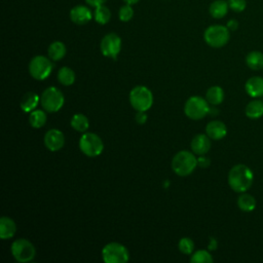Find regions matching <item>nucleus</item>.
Listing matches in <instances>:
<instances>
[{
    "instance_id": "obj_13",
    "label": "nucleus",
    "mask_w": 263,
    "mask_h": 263,
    "mask_svg": "<svg viewBox=\"0 0 263 263\" xmlns=\"http://www.w3.org/2000/svg\"><path fill=\"white\" fill-rule=\"evenodd\" d=\"M92 17L90 9L85 5H76L70 10V18L76 25H85Z\"/></svg>"
},
{
    "instance_id": "obj_6",
    "label": "nucleus",
    "mask_w": 263,
    "mask_h": 263,
    "mask_svg": "<svg viewBox=\"0 0 263 263\" xmlns=\"http://www.w3.org/2000/svg\"><path fill=\"white\" fill-rule=\"evenodd\" d=\"M79 148L84 155L96 157L103 152L104 144L97 134L83 133L79 139Z\"/></svg>"
},
{
    "instance_id": "obj_15",
    "label": "nucleus",
    "mask_w": 263,
    "mask_h": 263,
    "mask_svg": "<svg viewBox=\"0 0 263 263\" xmlns=\"http://www.w3.org/2000/svg\"><path fill=\"white\" fill-rule=\"evenodd\" d=\"M205 134L211 140H221L227 134V127L223 121L213 120L210 121L205 126Z\"/></svg>"
},
{
    "instance_id": "obj_18",
    "label": "nucleus",
    "mask_w": 263,
    "mask_h": 263,
    "mask_svg": "<svg viewBox=\"0 0 263 263\" xmlns=\"http://www.w3.org/2000/svg\"><path fill=\"white\" fill-rule=\"evenodd\" d=\"M247 117L251 119H258L263 116V101L259 99H254L250 101L245 109Z\"/></svg>"
},
{
    "instance_id": "obj_35",
    "label": "nucleus",
    "mask_w": 263,
    "mask_h": 263,
    "mask_svg": "<svg viewBox=\"0 0 263 263\" xmlns=\"http://www.w3.org/2000/svg\"><path fill=\"white\" fill-rule=\"evenodd\" d=\"M226 27L229 29V31H235V30H237V28H238V22L236 21V20H229L228 22H227V25H226Z\"/></svg>"
},
{
    "instance_id": "obj_27",
    "label": "nucleus",
    "mask_w": 263,
    "mask_h": 263,
    "mask_svg": "<svg viewBox=\"0 0 263 263\" xmlns=\"http://www.w3.org/2000/svg\"><path fill=\"white\" fill-rule=\"evenodd\" d=\"M93 17L95 21L100 24V25H105L107 24L110 18H111V11L110 9L103 5H99L97 7H95V11H93Z\"/></svg>"
},
{
    "instance_id": "obj_28",
    "label": "nucleus",
    "mask_w": 263,
    "mask_h": 263,
    "mask_svg": "<svg viewBox=\"0 0 263 263\" xmlns=\"http://www.w3.org/2000/svg\"><path fill=\"white\" fill-rule=\"evenodd\" d=\"M58 79L63 85H72L75 81V73L69 67H62L58 72Z\"/></svg>"
},
{
    "instance_id": "obj_16",
    "label": "nucleus",
    "mask_w": 263,
    "mask_h": 263,
    "mask_svg": "<svg viewBox=\"0 0 263 263\" xmlns=\"http://www.w3.org/2000/svg\"><path fill=\"white\" fill-rule=\"evenodd\" d=\"M246 92L254 99L263 97V77L253 76L249 78L245 84Z\"/></svg>"
},
{
    "instance_id": "obj_5",
    "label": "nucleus",
    "mask_w": 263,
    "mask_h": 263,
    "mask_svg": "<svg viewBox=\"0 0 263 263\" xmlns=\"http://www.w3.org/2000/svg\"><path fill=\"white\" fill-rule=\"evenodd\" d=\"M209 102L206 99H203L199 96L190 97L184 105L185 115L193 120H199L203 118L209 114Z\"/></svg>"
},
{
    "instance_id": "obj_11",
    "label": "nucleus",
    "mask_w": 263,
    "mask_h": 263,
    "mask_svg": "<svg viewBox=\"0 0 263 263\" xmlns=\"http://www.w3.org/2000/svg\"><path fill=\"white\" fill-rule=\"evenodd\" d=\"M100 49L103 55L111 59H116L121 49V39L115 33L105 35L100 43Z\"/></svg>"
},
{
    "instance_id": "obj_36",
    "label": "nucleus",
    "mask_w": 263,
    "mask_h": 263,
    "mask_svg": "<svg viewBox=\"0 0 263 263\" xmlns=\"http://www.w3.org/2000/svg\"><path fill=\"white\" fill-rule=\"evenodd\" d=\"M106 1H107V0H85V2H86L88 5L92 6V7H97V6H99V5H103Z\"/></svg>"
},
{
    "instance_id": "obj_1",
    "label": "nucleus",
    "mask_w": 263,
    "mask_h": 263,
    "mask_svg": "<svg viewBox=\"0 0 263 263\" xmlns=\"http://www.w3.org/2000/svg\"><path fill=\"white\" fill-rule=\"evenodd\" d=\"M227 181L233 191L242 193L251 188L254 181V174L248 165L238 163L230 168Z\"/></svg>"
},
{
    "instance_id": "obj_7",
    "label": "nucleus",
    "mask_w": 263,
    "mask_h": 263,
    "mask_svg": "<svg viewBox=\"0 0 263 263\" xmlns=\"http://www.w3.org/2000/svg\"><path fill=\"white\" fill-rule=\"evenodd\" d=\"M64 102L65 98L63 92L54 86H49L45 88L40 98L41 106L45 111L50 113L59 111L63 107Z\"/></svg>"
},
{
    "instance_id": "obj_14",
    "label": "nucleus",
    "mask_w": 263,
    "mask_h": 263,
    "mask_svg": "<svg viewBox=\"0 0 263 263\" xmlns=\"http://www.w3.org/2000/svg\"><path fill=\"white\" fill-rule=\"evenodd\" d=\"M191 149L196 155H204L211 149V139L206 134H198L191 141Z\"/></svg>"
},
{
    "instance_id": "obj_20",
    "label": "nucleus",
    "mask_w": 263,
    "mask_h": 263,
    "mask_svg": "<svg viewBox=\"0 0 263 263\" xmlns=\"http://www.w3.org/2000/svg\"><path fill=\"white\" fill-rule=\"evenodd\" d=\"M228 9V2L225 0H215L210 4L209 12L214 18H222L227 14Z\"/></svg>"
},
{
    "instance_id": "obj_24",
    "label": "nucleus",
    "mask_w": 263,
    "mask_h": 263,
    "mask_svg": "<svg viewBox=\"0 0 263 263\" xmlns=\"http://www.w3.org/2000/svg\"><path fill=\"white\" fill-rule=\"evenodd\" d=\"M205 99L209 102V104H211L213 106L220 105L224 100V91H223L222 87H220L218 85L211 86L206 90Z\"/></svg>"
},
{
    "instance_id": "obj_3",
    "label": "nucleus",
    "mask_w": 263,
    "mask_h": 263,
    "mask_svg": "<svg viewBox=\"0 0 263 263\" xmlns=\"http://www.w3.org/2000/svg\"><path fill=\"white\" fill-rule=\"evenodd\" d=\"M203 39L211 47L220 48L228 43L230 39V31L226 26L212 25L205 29Z\"/></svg>"
},
{
    "instance_id": "obj_17",
    "label": "nucleus",
    "mask_w": 263,
    "mask_h": 263,
    "mask_svg": "<svg viewBox=\"0 0 263 263\" xmlns=\"http://www.w3.org/2000/svg\"><path fill=\"white\" fill-rule=\"evenodd\" d=\"M16 232V224L9 217H1L0 219V237L2 239H9L14 236Z\"/></svg>"
},
{
    "instance_id": "obj_38",
    "label": "nucleus",
    "mask_w": 263,
    "mask_h": 263,
    "mask_svg": "<svg viewBox=\"0 0 263 263\" xmlns=\"http://www.w3.org/2000/svg\"><path fill=\"white\" fill-rule=\"evenodd\" d=\"M124 3L126 4H129V5H133V4H136L139 2V0H122Z\"/></svg>"
},
{
    "instance_id": "obj_30",
    "label": "nucleus",
    "mask_w": 263,
    "mask_h": 263,
    "mask_svg": "<svg viewBox=\"0 0 263 263\" xmlns=\"http://www.w3.org/2000/svg\"><path fill=\"white\" fill-rule=\"evenodd\" d=\"M178 248L179 250L183 253V254H186V255H190L192 252H193V249H194V242L191 238L189 237H183L179 240V243H178Z\"/></svg>"
},
{
    "instance_id": "obj_21",
    "label": "nucleus",
    "mask_w": 263,
    "mask_h": 263,
    "mask_svg": "<svg viewBox=\"0 0 263 263\" xmlns=\"http://www.w3.org/2000/svg\"><path fill=\"white\" fill-rule=\"evenodd\" d=\"M247 66L254 71H260L263 69V52L258 50L250 51L246 57Z\"/></svg>"
},
{
    "instance_id": "obj_32",
    "label": "nucleus",
    "mask_w": 263,
    "mask_h": 263,
    "mask_svg": "<svg viewBox=\"0 0 263 263\" xmlns=\"http://www.w3.org/2000/svg\"><path fill=\"white\" fill-rule=\"evenodd\" d=\"M229 8L235 12H241L246 9L247 1L246 0H228Z\"/></svg>"
},
{
    "instance_id": "obj_19",
    "label": "nucleus",
    "mask_w": 263,
    "mask_h": 263,
    "mask_svg": "<svg viewBox=\"0 0 263 263\" xmlns=\"http://www.w3.org/2000/svg\"><path fill=\"white\" fill-rule=\"evenodd\" d=\"M40 101L39 96L34 91L26 92L21 100V109L24 112H32L37 107Z\"/></svg>"
},
{
    "instance_id": "obj_31",
    "label": "nucleus",
    "mask_w": 263,
    "mask_h": 263,
    "mask_svg": "<svg viewBox=\"0 0 263 263\" xmlns=\"http://www.w3.org/2000/svg\"><path fill=\"white\" fill-rule=\"evenodd\" d=\"M134 16V9L132 7V5L129 4H124L119 8L118 11V17L121 22H128L133 18Z\"/></svg>"
},
{
    "instance_id": "obj_34",
    "label": "nucleus",
    "mask_w": 263,
    "mask_h": 263,
    "mask_svg": "<svg viewBox=\"0 0 263 263\" xmlns=\"http://www.w3.org/2000/svg\"><path fill=\"white\" fill-rule=\"evenodd\" d=\"M211 164V160L210 158H208L206 156L203 155H199V157L197 158V165L200 167H208Z\"/></svg>"
},
{
    "instance_id": "obj_22",
    "label": "nucleus",
    "mask_w": 263,
    "mask_h": 263,
    "mask_svg": "<svg viewBox=\"0 0 263 263\" xmlns=\"http://www.w3.org/2000/svg\"><path fill=\"white\" fill-rule=\"evenodd\" d=\"M256 204H257L256 198L249 193L242 192L237 198V206L242 212L249 213L254 211V209L256 208Z\"/></svg>"
},
{
    "instance_id": "obj_29",
    "label": "nucleus",
    "mask_w": 263,
    "mask_h": 263,
    "mask_svg": "<svg viewBox=\"0 0 263 263\" xmlns=\"http://www.w3.org/2000/svg\"><path fill=\"white\" fill-rule=\"evenodd\" d=\"M190 261L192 263H212L214 261V259L208 251L198 250L192 254Z\"/></svg>"
},
{
    "instance_id": "obj_26",
    "label": "nucleus",
    "mask_w": 263,
    "mask_h": 263,
    "mask_svg": "<svg viewBox=\"0 0 263 263\" xmlns=\"http://www.w3.org/2000/svg\"><path fill=\"white\" fill-rule=\"evenodd\" d=\"M47 120V116L46 113L42 110H33L32 112H30L29 115V122L30 125L34 128H40L42 127Z\"/></svg>"
},
{
    "instance_id": "obj_8",
    "label": "nucleus",
    "mask_w": 263,
    "mask_h": 263,
    "mask_svg": "<svg viewBox=\"0 0 263 263\" xmlns=\"http://www.w3.org/2000/svg\"><path fill=\"white\" fill-rule=\"evenodd\" d=\"M102 258L106 263H125L129 259V254L123 245L109 242L102 250Z\"/></svg>"
},
{
    "instance_id": "obj_4",
    "label": "nucleus",
    "mask_w": 263,
    "mask_h": 263,
    "mask_svg": "<svg viewBox=\"0 0 263 263\" xmlns=\"http://www.w3.org/2000/svg\"><path fill=\"white\" fill-rule=\"evenodd\" d=\"M129 103L137 111H147L153 104V95L148 87L138 85L129 92Z\"/></svg>"
},
{
    "instance_id": "obj_37",
    "label": "nucleus",
    "mask_w": 263,
    "mask_h": 263,
    "mask_svg": "<svg viewBox=\"0 0 263 263\" xmlns=\"http://www.w3.org/2000/svg\"><path fill=\"white\" fill-rule=\"evenodd\" d=\"M216 246H217L216 239L211 238V243L209 245V249H210V250H215V249H216Z\"/></svg>"
},
{
    "instance_id": "obj_9",
    "label": "nucleus",
    "mask_w": 263,
    "mask_h": 263,
    "mask_svg": "<svg viewBox=\"0 0 263 263\" xmlns=\"http://www.w3.org/2000/svg\"><path fill=\"white\" fill-rule=\"evenodd\" d=\"M11 254L14 260L20 263H27L34 259L36 255L35 247L26 238L15 239L11 245Z\"/></svg>"
},
{
    "instance_id": "obj_12",
    "label": "nucleus",
    "mask_w": 263,
    "mask_h": 263,
    "mask_svg": "<svg viewBox=\"0 0 263 263\" xmlns=\"http://www.w3.org/2000/svg\"><path fill=\"white\" fill-rule=\"evenodd\" d=\"M44 145L49 151H59L65 145L64 134L57 128H51L44 135Z\"/></svg>"
},
{
    "instance_id": "obj_25",
    "label": "nucleus",
    "mask_w": 263,
    "mask_h": 263,
    "mask_svg": "<svg viewBox=\"0 0 263 263\" xmlns=\"http://www.w3.org/2000/svg\"><path fill=\"white\" fill-rule=\"evenodd\" d=\"M70 123H71V126L79 133H85L88 129V126H89L88 118L85 115L81 114V113L74 114L73 117L71 118Z\"/></svg>"
},
{
    "instance_id": "obj_23",
    "label": "nucleus",
    "mask_w": 263,
    "mask_h": 263,
    "mask_svg": "<svg viewBox=\"0 0 263 263\" xmlns=\"http://www.w3.org/2000/svg\"><path fill=\"white\" fill-rule=\"evenodd\" d=\"M48 57L52 61H60L62 60L67 52L66 45L62 41H53L48 46Z\"/></svg>"
},
{
    "instance_id": "obj_33",
    "label": "nucleus",
    "mask_w": 263,
    "mask_h": 263,
    "mask_svg": "<svg viewBox=\"0 0 263 263\" xmlns=\"http://www.w3.org/2000/svg\"><path fill=\"white\" fill-rule=\"evenodd\" d=\"M145 112L146 111H138L137 112V114H136V121L139 124H144L147 121L148 116H147V114Z\"/></svg>"
},
{
    "instance_id": "obj_2",
    "label": "nucleus",
    "mask_w": 263,
    "mask_h": 263,
    "mask_svg": "<svg viewBox=\"0 0 263 263\" xmlns=\"http://www.w3.org/2000/svg\"><path fill=\"white\" fill-rule=\"evenodd\" d=\"M197 166V158L195 155L187 150L178 152L172 160V168L176 175L185 177L193 173Z\"/></svg>"
},
{
    "instance_id": "obj_10",
    "label": "nucleus",
    "mask_w": 263,
    "mask_h": 263,
    "mask_svg": "<svg viewBox=\"0 0 263 263\" xmlns=\"http://www.w3.org/2000/svg\"><path fill=\"white\" fill-rule=\"evenodd\" d=\"M44 55H36L29 63V73L36 80H43L47 78L52 69L53 64Z\"/></svg>"
}]
</instances>
